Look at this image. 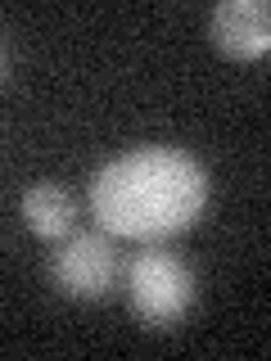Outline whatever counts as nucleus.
Segmentation results:
<instances>
[{
	"mask_svg": "<svg viewBox=\"0 0 271 361\" xmlns=\"http://www.w3.org/2000/svg\"><path fill=\"white\" fill-rule=\"evenodd\" d=\"M0 73H5V45H0Z\"/></svg>",
	"mask_w": 271,
	"mask_h": 361,
	"instance_id": "423d86ee",
	"label": "nucleus"
},
{
	"mask_svg": "<svg viewBox=\"0 0 271 361\" xmlns=\"http://www.w3.org/2000/svg\"><path fill=\"white\" fill-rule=\"evenodd\" d=\"M208 203V172L172 145H140L90 176V212L113 240H167L195 226Z\"/></svg>",
	"mask_w": 271,
	"mask_h": 361,
	"instance_id": "f257e3e1",
	"label": "nucleus"
},
{
	"mask_svg": "<svg viewBox=\"0 0 271 361\" xmlns=\"http://www.w3.org/2000/svg\"><path fill=\"white\" fill-rule=\"evenodd\" d=\"M118 244L104 231H82V235H64L50 253V280L54 289L68 298H104L118 280Z\"/></svg>",
	"mask_w": 271,
	"mask_h": 361,
	"instance_id": "7ed1b4c3",
	"label": "nucleus"
},
{
	"mask_svg": "<svg viewBox=\"0 0 271 361\" xmlns=\"http://www.w3.org/2000/svg\"><path fill=\"white\" fill-rule=\"evenodd\" d=\"M23 221H28L32 235L59 244L64 235H73V199H68L59 185L41 180V185H32L28 195H23Z\"/></svg>",
	"mask_w": 271,
	"mask_h": 361,
	"instance_id": "39448f33",
	"label": "nucleus"
},
{
	"mask_svg": "<svg viewBox=\"0 0 271 361\" xmlns=\"http://www.w3.org/2000/svg\"><path fill=\"white\" fill-rule=\"evenodd\" d=\"M208 32L235 59H263L271 50V5L267 0H222L208 14Z\"/></svg>",
	"mask_w": 271,
	"mask_h": 361,
	"instance_id": "20e7f679",
	"label": "nucleus"
},
{
	"mask_svg": "<svg viewBox=\"0 0 271 361\" xmlns=\"http://www.w3.org/2000/svg\"><path fill=\"white\" fill-rule=\"evenodd\" d=\"M127 302L154 330H167L195 302V271L167 248H140L127 262Z\"/></svg>",
	"mask_w": 271,
	"mask_h": 361,
	"instance_id": "f03ea898",
	"label": "nucleus"
}]
</instances>
